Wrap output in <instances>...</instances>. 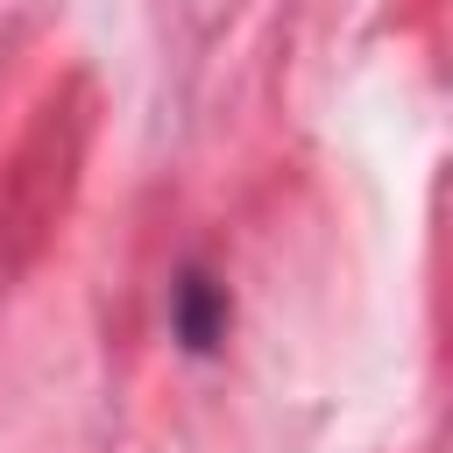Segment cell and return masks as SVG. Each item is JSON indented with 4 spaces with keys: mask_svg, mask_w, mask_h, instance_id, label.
I'll list each match as a JSON object with an SVG mask.
<instances>
[{
    "mask_svg": "<svg viewBox=\"0 0 453 453\" xmlns=\"http://www.w3.org/2000/svg\"><path fill=\"white\" fill-rule=\"evenodd\" d=\"M170 326H177V340L191 347V354H205L219 333H226V297H219V283L212 276H184L177 283V304H170Z\"/></svg>",
    "mask_w": 453,
    "mask_h": 453,
    "instance_id": "6da1fadb",
    "label": "cell"
}]
</instances>
